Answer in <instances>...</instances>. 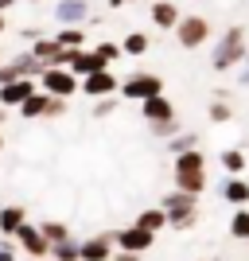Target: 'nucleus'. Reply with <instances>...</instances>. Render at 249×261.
Masks as SVG:
<instances>
[{"label":"nucleus","instance_id":"nucleus-1","mask_svg":"<svg viewBox=\"0 0 249 261\" xmlns=\"http://www.w3.org/2000/svg\"><path fill=\"white\" fill-rule=\"evenodd\" d=\"M172 179H175V191L199 199L206 191V156L199 152V148L175 156V160H172Z\"/></svg>","mask_w":249,"mask_h":261},{"label":"nucleus","instance_id":"nucleus-2","mask_svg":"<svg viewBox=\"0 0 249 261\" xmlns=\"http://www.w3.org/2000/svg\"><path fill=\"white\" fill-rule=\"evenodd\" d=\"M245 51H249V35L241 23H230L226 32L218 35V47L210 55V66L214 70H234L238 63H245Z\"/></svg>","mask_w":249,"mask_h":261},{"label":"nucleus","instance_id":"nucleus-3","mask_svg":"<svg viewBox=\"0 0 249 261\" xmlns=\"http://www.w3.org/2000/svg\"><path fill=\"white\" fill-rule=\"evenodd\" d=\"M156 207L168 215V230H191L199 222V199L183 195V191H168Z\"/></svg>","mask_w":249,"mask_h":261},{"label":"nucleus","instance_id":"nucleus-4","mask_svg":"<svg viewBox=\"0 0 249 261\" xmlns=\"http://www.w3.org/2000/svg\"><path fill=\"white\" fill-rule=\"evenodd\" d=\"M160 94H163V78L152 74V70H136V74H129L125 82H121V98H125V101H136V106L160 98Z\"/></svg>","mask_w":249,"mask_h":261},{"label":"nucleus","instance_id":"nucleus-5","mask_svg":"<svg viewBox=\"0 0 249 261\" xmlns=\"http://www.w3.org/2000/svg\"><path fill=\"white\" fill-rule=\"evenodd\" d=\"M175 39H179V47H187V51L203 47L206 39H210V20L199 16V12H183V20L175 23Z\"/></svg>","mask_w":249,"mask_h":261},{"label":"nucleus","instance_id":"nucleus-6","mask_svg":"<svg viewBox=\"0 0 249 261\" xmlns=\"http://www.w3.org/2000/svg\"><path fill=\"white\" fill-rule=\"evenodd\" d=\"M47 66L35 59L32 51H20L12 63H0V86H8V82H20V78H35L39 82V74H43Z\"/></svg>","mask_w":249,"mask_h":261},{"label":"nucleus","instance_id":"nucleus-7","mask_svg":"<svg viewBox=\"0 0 249 261\" xmlns=\"http://www.w3.org/2000/svg\"><path fill=\"white\" fill-rule=\"evenodd\" d=\"M113 246H117L121 253H136V257H144V253L156 246V234H148V230H141L136 222L125 230H113Z\"/></svg>","mask_w":249,"mask_h":261},{"label":"nucleus","instance_id":"nucleus-8","mask_svg":"<svg viewBox=\"0 0 249 261\" xmlns=\"http://www.w3.org/2000/svg\"><path fill=\"white\" fill-rule=\"evenodd\" d=\"M78 86H82V82H78L70 70H43V74H39V90H43L47 98L70 101V98L78 94Z\"/></svg>","mask_w":249,"mask_h":261},{"label":"nucleus","instance_id":"nucleus-9","mask_svg":"<svg viewBox=\"0 0 249 261\" xmlns=\"http://www.w3.org/2000/svg\"><path fill=\"white\" fill-rule=\"evenodd\" d=\"M66 113V101L63 98H47L43 90L39 94H32V98L20 106V117L23 121H39V117H63Z\"/></svg>","mask_w":249,"mask_h":261},{"label":"nucleus","instance_id":"nucleus-10","mask_svg":"<svg viewBox=\"0 0 249 261\" xmlns=\"http://www.w3.org/2000/svg\"><path fill=\"white\" fill-rule=\"evenodd\" d=\"M16 250H20L23 257H32V261L51 257V246H47V238L39 234V226H35V222H27V226L16 234Z\"/></svg>","mask_w":249,"mask_h":261},{"label":"nucleus","instance_id":"nucleus-11","mask_svg":"<svg viewBox=\"0 0 249 261\" xmlns=\"http://www.w3.org/2000/svg\"><path fill=\"white\" fill-rule=\"evenodd\" d=\"M82 94L86 98H94V101H105V98H117L121 94V78L117 74H109V70H101V74H90V78H82Z\"/></svg>","mask_w":249,"mask_h":261},{"label":"nucleus","instance_id":"nucleus-12","mask_svg":"<svg viewBox=\"0 0 249 261\" xmlns=\"http://www.w3.org/2000/svg\"><path fill=\"white\" fill-rule=\"evenodd\" d=\"M218 199H226L234 211L249 207V175H226L218 184Z\"/></svg>","mask_w":249,"mask_h":261},{"label":"nucleus","instance_id":"nucleus-13","mask_svg":"<svg viewBox=\"0 0 249 261\" xmlns=\"http://www.w3.org/2000/svg\"><path fill=\"white\" fill-rule=\"evenodd\" d=\"M54 20H59V28H86V20H90V0H59Z\"/></svg>","mask_w":249,"mask_h":261},{"label":"nucleus","instance_id":"nucleus-14","mask_svg":"<svg viewBox=\"0 0 249 261\" xmlns=\"http://www.w3.org/2000/svg\"><path fill=\"white\" fill-rule=\"evenodd\" d=\"M27 226V207L23 203H4L0 207V238H16Z\"/></svg>","mask_w":249,"mask_h":261},{"label":"nucleus","instance_id":"nucleus-15","mask_svg":"<svg viewBox=\"0 0 249 261\" xmlns=\"http://www.w3.org/2000/svg\"><path fill=\"white\" fill-rule=\"evenodd\" d=\"M117 246H113V234H90L82 238V261H113Z\"/></svg>","mask_w":249,"mask_h":261},{"label":"nucleus","instance_id":"nucleus-16","mask_svg":"<svg viewBox=\"0 0 249 261\" xmlns=\"http://www.w3.org/2000/svg\"><path fill=\"white\" fill-rule=\"evenodd\" d=\"M32 94H39V82H35V78L8 82V86H0V106H16V109H20L23 101L32 98Z\"/></svg>","mask_w":249,"mask_h":261},{"label":"nucleus","instance_id":"nucleus-17","mask_svg":"<svg viewBox=\"0 0 249 261\" xmlns=\"http://www.w3.org/2000/svg\"><path fill=\"white\" fill-rule=\"evenodd\" d=\"M141 117L148 121V125H163V121H175V101L168 98V94H160V98H152L141 106Z\"/></svg>","mask_w":249,"mask_h":261},{"label":"nucleus","instance_id":"nucleus-18","mask_svg":"<svg viewBox=\"0 0 249 261\" xmlns=\"http://www.w3.org/2000/svg\"><path fill=\"white\" fill-rule=\"evenodd\" d=\"M148 16H152V23H156L160 32H175V23L183 20V12H179V4H172V0H156Z\"/></svg>","mask_w":249,"mask_h":261},{"label":"nucleus","instance_id":"nucleus-19","mask_svg":"<svg viewBox=\"0 0 249 261\" xmlns=\"http://www.w3.org/2000/svg\"><path fill=\"white\" fill-rule=\"evenodd\" d=\"M101 70H109L105 63H101L98 55H94V47H86V51H78L74 55V63H70V74L82 82V78H90V74H101Z\"/></svg>","mask_w":249,"mask_h":261},{"label":"nucleus","instance_id":"nucleus-20","mask_svg":"<svg viewBox=\"0 0 249 261\" xmlns=\"http://www.w3.org/2000/svg\"><path fill=\"white\" fill-rule=\"evenodd\" d=\"M218 164H222L226 175H245V168H249L245 148H222V152H218Z\"/></svg>","mask_w":249,"mask_h":261},{"label":"nucleus","instance_id":"nucleus-21","mask_svg":"<svg viewBox=\"0 0 249 261\" xmlns=\"http://www.w3.org/2000/svg\"><path fill=\"white\" fill-rule=\"evenodd\" d=\"M54 43L63 47V51H86V28H59Z\"/></svg>","mask_w":249,"mask_h":261},{"label":"nucleus","instance_id":"nucleus-22","mask_svg":"<svg viewBox=\"0 0 249 261\" xmlns=\"http://www.w3.org/2000/svg\"><path fill=\"white\" fill-rule=\"evenodd\" d=\"M35 226H39V234L47 238V246H63L66 238H74V234H70V226H66V222H59V218H47V222H35Z\"/></svg>","mask_w":249,"mask_h":261},{"label":"nucleus","instance_id":"nucleus-23","mask_svg":"<svg viewBox=\"0 0 249 261\" xmlns=\"http://www.w3.org/2000/svg\"><path fill=\"white\" fill-rule=\"evenodd\" d=\"M136 226L148 230V234H160V230H168V215H163L160 207H148V211L136 215Z\"/></svg>","mask_w":249,"mask_h":261},{"label":"nucleus","instance_id":"nucleus-24","mask_svg":"<svg viewBox=\"0 0 249 261\" xmlns=\"http://www.w3.org/2000/svg\"><path fill=\"white\" fill-rule=\"evenodd\" d=\"M152 39L144 32H129L125 35V43H121V55H129V59H141V55H148Z\"/></svg>","mask_w":249,"mask_h":261},{"label":"nucleus","instance_id":"nucleus-25","mask_svg":"<svg viewBox=\"0 0 249 261\" xmlns=\"http://www.w3.org/2000/svg\"><path fill=\"white\" fill-rule=\"evenodd\" d=\"M51 261H82V242L66 238L63 246H51Z\"/></svg>","mask_w":249,"mask_h":261},{"label":"nucleus","instance_id":"nucleus-26","mask_svg":"<svg viewBox=\"0 0 249 261\" xmlns=\"http://www.w3.org/2000/svg\"><path fill=\"white\" fill-rule=\"evenodd\" d=\"M191 148H199V133H191V129L168 141V152H172V160H175V156H183V152H191Z\"/></svg>","mask_w":249,"mask_h":261},{"label":"nucleus","instance_id":"nucleus-27","mask_svg":"<svg viewBox=\"0 0 249 261\" xmlns=\"http://www.w3.org/2000/svg\"><path fill=\"white\" fill-rule=\"evenodd\" d=\"M230 238H238V242H249V207L234 211V218H230Z\"/></svg>","mask_w":249,"mask_h":261},{"label":"nucleus","instance_id":"nucleus-28","mask_svg":"<svg viewBox=\"0 0 249 261\" xmlns=\"http://www.w3.org/2000/svg\"><path fill=\"white\" fill-rule=\"evenodd\" d=\"M94 55H98L105 66H113L117 59H125V55H121V43H94Z\"/></svg>","mask_w":249,"mask_h":261},{"label":"nucleus","instance_id":"nucleus-29","mask_svg":"<svg viewBox=\"0 0 249 261\" xmlns=\"http://www.w3.org/2000/svg\"><path fill=\"white\" fill-rule=\"evenodd\" d=\"M206 117L214 121V125H226V121L234 117V106H230V101H214V106H206Z\"/></svg>","mask_w":249,"mask_h":261},{"label":"nucleus","instance_id":"nucleus-30","mask_svg":"<svg viewBox=\"0 0 249 261\" xmlns=\"http://www.w3.org/2000/svg\"><path fill=\"white\" fill-rule=\"evenodd\" d=\"M148 129L156 133L160 141H172V137H179V133H183V129H179V117H175V121H163V125H148Z\"/></svg>","mask_w":249,"mask_h":261},{"label":"nucleus","instance_id":"nucleus-31","mask_svg":"<svg viewBox=\"0 0 249 261\" xmlns=\"http://www.w3.org/2000/svg\"><path fill=\"white\" fill-rule=\"evenodd\" d=\"M0 261H20V250H16V238H0Z\"/></svg>","mask_w":249,"mask_h":261},{"label":"nucleus","instance_id":"nucleus-32","mask_svg":"<svg viewBox=\"0 0 249 261\" xmlns=\"http://www.w3.org/2000/svg\"><path fill=\"white\" fill-rule=\"evenodd\" d=\"M113 109H117V101H113V98H105V101H94V117H113Z\"/></svg>","mask_w":249,"mask_h":261},{"label":"nucleus","instance_id":"nucleus-33","mask_svg":"<svg viewBox=\"0 0 249 261\" xmlns=\"http://www.w3.org/2000/svg\"><path fill=\"white\" fill-rule=\"evenodd\" d=\"M113 261H141V257H136V253H121L117 250V253H113Z\"/></svg>","mask_w":249,"mask_h":261},{"label":"nucleus","instance_id":"nucleus-34","mask_svg":"<svg viewBox=\"0 0 249 261\" xmlns=\"http://www.w3.org/2000/svg\"><path fill=\"white\" fill-rule=\"evenodd\" d=\"M238 86H245V90H249V70H245V74H238Z\"/></svg>","mask_w":249,"mask_h":261},{"label":"nucleus","instance_id":"nucleus-35","mask_svg":"<svg viewBox=\"0 0 249 261\" xmlns=\"http://www.w3.org/2000/svg\"><path fill=\"white\" fill-rule=\"evenodd\" d=\"M12 4H16V0H0V12H12Z\"/></svg>","mask_w":249,"mask_h":261},{"label":"nucleus","instance_id":"nucleus-36","mask_svg":"<svg viewBox=\"0 0 249 261\" xmlns=\"http://www.w3.org/2000/svg\"><path fill=\"white\" fill-rule=\"evenodd\" d=\"M4 28H8V20H4V12H0V35H4Z\"/></svg>","mask_w":249,"mask_h":261},{"label":"nucleus","instance_id":"nucleus-37","mask_svg":"<svg viewBox=\"0 0 249 261\" xmlns=\"http://www.w3.org/2000/svg\"><path fill=\"white\" fill-rule=\"evenodd\" d=\"M245 70H249V51H245Z\"/></svg>","mask_w":249,"mask_h":261},{"label":"nucleus","instance_id":"nucleus-38","mask_svg":"<svg viewBox=\"0 0 249 261\" xmlns=\"http://www.w3.org/2000/svg\"><path fill=\"white\" fill-rule=\"evenodd\" d=\"M121 4H136V0H121Z\"/></svg>","mask_w":249,"mask_h":261},{"label":"nucleus","instance_id":"nucleus-39","mask_svg":"<svg viewBox=\"0 0 249 261\" xmlns=\"http://www.w3.org/2000/svg\"><path fill=\"white\" fill-rule=\"evenodd\" d=\"M0 152H4V137H0Z\"/></svg>","mask_w":249,"mask_h":261},{"label":"nucleus","instance_id":"nucleus-40","mask_svg":"<svg viewBox=\"0 0 249 261\" xmlns=\"http://www.w3.org/2000/svg\"><path fill=\"white\" fill-rule=\"evenodd\" d=\"M0 125H4V109H0Z\"/></svg>","mask_w":249,"mask_h":261},{"label":"nucleus","instance_id":"nucleus-41","mask_svg":"<svg viewBox=\"0 0 249 261\" xmlns=\"http://www.w3.org/2000/svg\"><path fill=\"white\" fill-rule=\"evenodd\" d=\"M20 261H32V257H20Z\"/></svg>","mask_w":249,"mask_h":261},{"label":"nucleus","instance_id":"nucleus-42","mask_svg":"<svg viewBox=\"0 0 249 261\" xmlns=\"http://www.w3.org/2000/svg\"><path fill=\"white\" fill-rule=\"evenodd\" d=\"M245 160H249V148H245Z\"/></svg>","mask_w":249,"mask_h":261},{"label":"nucleus","instance_id":"nucleus-43","mask_svg":"<svg viewBox=\"0 0 249 261\" xmlns=\"http://www.w3.org/2000/svg\"><path fill=\"white\" fill-rule=\"evenodd\" d=\"M32 4H39V0H32Z\"/></svg>","mask_w":249,"mask_h":261},{"label":"nucleus","instance_id":"nucleus-44","mask_svg":"<svg viewBox=\"0 0 249 261\" xmlns=\"http://www.w3.org/2000/svg\"><path fill=\"white\" fill-rule=\"evenodd\" d=\"M0 207H4V203H0Z\"/></svg>","mask_w":249,"mask_h":261}]
</instances>
